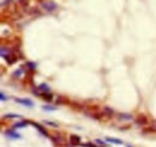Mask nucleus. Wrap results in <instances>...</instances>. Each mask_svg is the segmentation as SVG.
I'll use <instances>...</instances> for the list:
<instances>
[{
  "instance_id": "f257e3e1",
  "label": "nucleus",
  "mask_w": 156,
  "mask_h": 147,
  "mask_svg": "<svg viewBox=\"0 0 156 147\" xmlns=\"http://www.w3.org/2000/svg\"><path fill=\"white\" fill-rule=\"evenodd\" d=\"M40 7L43 10V11H46V12H53L56 10V4H55L54 1H51V0H46V1H42L40 4Z\"/></svg>"
},
{
  "instance_id": "dca6fc26",
  "label": "nucleus",
  "mask_w": 156,
  "mask_h": 147,
  "mask_svg": "<svg viewBox=\"0 0 156 147\" xmlns=\"http://www.w3.org/2000/svg\"><path fill=\"white\" fill-rule=\"evenodd\" d=\"M11 1H12V0H5V1H2V2H1V6H4L5 4H8V2H11Z\"/></svg>"
},
{
  "instance_id": "4468645a",
  "label": "nucleus",
  "mask_w": 156,
  "mask_h": 147,
  "mask_svg": "<svg viewBox=\"0 0 156 147\" xmlns=\"http://www.w3.org/2000/svg\"><path fill=\"white\" fill-rule=\"evenodd\" d=\"M24 126H25V123H17V124H14V128H22Z\"/></svg>"
},
{
  "instance_id": "f3484780",
  "label": "nucleus",
  "mask_w": 156,
  "mask_h": 147,
  "mask_svg": "<svg viewBox=\"0 0 156 147\" xmlns=\"http://www.w3.org/2000/svg\"><path fill=\"white\" fill-rule=\"evenodd\" d=\"M5 99H7V98H5V94L1 93V100H5Z\"/></svg>"
},
{
  "instance_id": "f8f14e48",
  "label": "nucleus",
  "mask_w": 156,
  "mask_h": 147,
  "mask_svg": "<svg viewBox=\"0 0 156 147\" xmlns=\"http://www.w3.org/2000/svg\"><path fill=\"white\" fill-rule=\"evenodd\" d=\"M27 66L30 69V70H35L36 69V64L31 63V62H29V63H27Z\"/></svg>"
},
{
  "instance_id": "f03ea898",
  "label": "nucleus",
  "mask_w": 156,
  "mask_h": 147,
  "mask_svg": "<svg viewBox=\"0 0 156 147\" xmlns=\"http://www.w3.org/2000/svg\"><path fill=\"white\" fill-rule=\"evenodd\" d=\"M16 101L18 104H22V105H25L28 107H31L33 106V101L30 99H16Z\"/></svg>"
},
{
  "instance_id": "0eeeda50",
  "label": "nucleus",
  "mask_w": 156,
  "mask_h": 147,
  "mask_svg": "<svg viewBox=\"0 0 156 147\" xmlns=\"http://www.w3.org/2000/svg\"><path fill=\"white\" fill-rule=\"evenodd\" d=\"M6 135L7 136H11V138H13V139H20V135L18 133H14L13 130H8L6 132Z\"/></svg>"
},
{
  "instance_id": "6e6552de",
  "label": "nucleus",
  "mask_w": 156,
  "mask_h": 147,
  "mask_svg": "<svg viewBox=\"0 0 156 147\" xmlns=\"http://www.w3.org/2000/svg\"><path fill=\"white\" fill-rule=\"evenodd\" d=\"M39 91L40 92H43V93H49V87H48L47 84H41L40 87H39Z\"/></svg>"
},
{
  "instance_id": "9b49d317",
  "label": "nucleus",
  "mask_w": 156,
  "mask_h": 147,
  "mask_svg": "<svg viewBox=\"0 0 156 147\" xmlns=\"http://www.w3.org/2000/svg\"><path fill=\"white\" fill-rule=\"evenodd\" d=\"M120 119L130 121V119H132V116H131V115H120Z\"/></svg>"
},
{
  "instance_id": "ddd939ff",
  "label": "nucleus",
  "mask_w": 156,
  "mask_h": 147,
  "mask_svg": "<svg viewBox=\"0 0 156 147\" xmlns=\"http://www.w3.org/2000/svg\"><path fill=\"white\" fill-rule=\"evenodd\" d=\"M42 109L46 110V111H53V110H55V107H49V106H43Z\"/></svg>"
},
{
  "instance_id": "39448f33",
  "label": "nucleus",
  "mask_w": 156,
  "mask_h": 147,
  "mask_svg": "<svg viewBox=\"0 0 156 147\" xmlns=\"http://www.w3.org/2000/svg\"><path fill=\"white\" fill-rule=\"evenodd\" d=\"M70 140H71V144H72V145H75V146H77V145H79V144H81V138H79V136H77V135H71Z\"/></svg>"
},
{
  "instance_id": "423d86ee",
  "label": "nucleus",
  "mask_w": 156,
  "mask_h": 147,
  "mask_svg": "<svg viewBox=\"0 0 156 147\" xmlns=\"http://www.w3.org/2000/svg\"><path fill=\"white\" fill-rule=\"evenodd\" d=\"M102 113H103L104 116H112V115L114 113V111H113V109H110L108 106H104V107L102 109Z\"/></svg>"
},
{
  "instance_id": "2eb2a0df",
  "label": "nucleus",
  "mask_w": 156,
  "mask_h": 147,
  "mask_svg": "<svg viewBox=\"0 0 156 147\" xmlns=\"http://www.w3.org/2000/svg\"><path fill=\"white\" fill-rule=\"evenodd\" d=\"M45 123H46V124H49L51 127H56V124H55V123H52V122H48V121H46Z\"/></svg>"
},
{
  "instance_id": "7ed1b4c3",
  "label": "nucleus",
  "mask_w": 156,
  "mask_h": 147,
  "mask_svg": "<svg viewBox=\"0 0 156 147\" xmlns=\"http://www.w3.org/2000/svg\"><path fill=\"white\" fill-rule=\"evenodd\" d=\"M136 123L138 124V126H144V124H147V123H148V119H147V117H145V116L141 115V116L137 118Z\"/></svg>"
},
{
  "instance_id": "9d476101",
  "label": "nucleus",
  "mask_w": 156,
  "mask_h": 147,
  "mask_svg": "<svg viewBox=\"0 0 156 147\" xmlns=\"http://www.w3.org/2000/svg\"><path fill=\"white\" fill-rule=\"evenodd\" d=\"M33 126H34L35 128H36V129H37V130L40 132V133H42V135H45V136H47V133H46V130H43V129H42V128H41V127L39 126L37 123H33Z\"/></svg>"
},
{
  "instance_id": "20e7f679",
  "label": "nucleus",
  "mask_w": 156,
  "mask_h": 147,
  "mask_svg": "<svg viewBox=\"0 0 156 147\" xmlns=\"http://www.w3.org/2000/svg\"><path fill=\"white\" fill-rule=\"evenodd\" d=\"M53 141L56 145H61V144H64V138L61 136L60 134H55L54 136H53Z\"/></svg>"
},
{
  "instance_id": "1a4fd4ad",
  "label": "nucleus",
  "mask_w": 156,
  "mask_h": 147,
  "mask_svg": "<svg viewBox=\"0 0 156 147\" xmlns=\"http://www.w3.org/2000/svg\"><path fill=\"white\" fill-rule=\"evenodd\" d=\"M106 140L108 142H112V144H116V145H121L122 141L121 140H118V139H112V138H107Z\"/></svg>"
}]
</instances>
